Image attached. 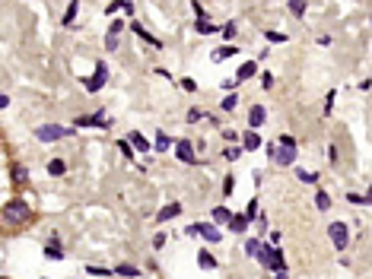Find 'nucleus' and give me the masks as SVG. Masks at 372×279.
Here are the masks:
<instances>
[{
	"mask_svg": "<svg viewBox=\"0 0 372 279\" xmlns=\"http://www.w3.org/2000/svg\"><path fill=\"white\" fill-rule=\"evenodd\" d=\"M121 32H124V19H115L109 26V35H121Z\"/></svg>",
	"mask_w": 372,
	"mask_h": 279,
	"instance_id": "nucleus-42",
	"label": "nucleus"
},
{
	"mask_svg": "<svg viewBox=\"0 0 372 279\" xmlns=\"http://www.w3.org/2000/svg\"><path fill=\"white\" fill-rule=\"evenodd\" d=\"M130 32H137V35H140V38H143V42H147V45H153V48H162V42H159V38H153V35H150L147 29H143V26H140V22H130Z\"/></svg>",
	"mask_w": 372,
	"mask_h": 279,
	"instance_id": "nucleus-17",
	"label": "nucleus"
},
{
	"mask_svg": "<svg viewBox=\"0 0 372 279\" xmlns=\"http://www.w3.org/2000/svg\"><path fill=\"white\" fill-rule=\"evenodd\" d=\"M13 178L19 181V184H26V181H29V172H26V165H16V168H13Z\"/></svg>",
	"mask_w": 372,
	"mask_h": 279,
	"instance_id": "nucleus-37",
	"label": "nucleus"
},
{
	"mask_svg": "<svg viewBox=\"0 0 372 279\" xmlns=\"http://www.w3.org/2000/svg\"><path fill=\"white\" fill-rule=\"evenodd\" d=\"M270 162H277L280 168H290L296 162V137H290V133H283V137L277 140V149H274Z\"/></svg>",
	"mask_w": 372,
	"mask_h": 279,
	"instance_id": "nucleus-2",
	"label": "nucleus"
},
{
	"mask_svg": "<svg viewBox=\"0 0 372 279\" xmlns=\"http://www.w3.org/2000/svg\"><path fill=\"white\" fill-rule=\"evenodd\" d=\"M165 241H169V238H165V235L159 232V235H156V238H153V248H156V251H162V248H165Z\"/></svg>",
	"mask_w": 372,
	"mask_h": 279,
	"instance_id": "nucleus-44",
	"label": "nucleus"
},
{
	"mask_svg": "<svg viewBox=\"0 0 372 279\" xmlns=\"http://www.w3.org/2000/svg\"><path fill=\"white\" fill-rule=\"evenodd\" d=\"M242 152H245V149H242V143H239V146L232 143V146H226V149H223V155H226V159H229V162H235V159H239V155H242Z\"/></svg>",
	"mask_w": 372,
	"mask_h": 279,
	"instance_id": "nucleus-30",
	"label": "nucleus"
},
{
	"mask_svg": "<svg viewBox=\"0 0 372 279\" xmlns=\"http://www.w3.org/2000/svg\"><path fill=\"white\" fill-rule=\"evenodd\" d=\"M235 54H239V48H235V45H223V48H217V51H210V60H217V64H220V60L235 57Z\"/></svg>",
	"mask_w": 372,
	"mask_h": 279,
	"instance_id": "nucleus-15",
	"label": "nucleus"
},
{
	"mask_svg": "<svg viewBox=\"0 0 372 279\" xmlns=\"http://www.w3.org/2000/svg\"><path fill=\"white\" fill-rule=\"evenodd\" d=\"M235 86H239L235 76H232V79H223V89H226V92H235Z\"/></svg>",
	"mask_w": 372,
	"mask_h": 279,
	"instance_id": "nucleus-46",
	"label": "nucleus"
},
{
	"mask_svg": "<svg viewBox=\"0 0 372 279\" xmlns=\"http://www.w3.org/2000/svg\"><path fill=\"white\" fill-rule=\"evenodd\" d=\"M194 32H200V35H213V32H217V26H213V22H194Z\"/></svg>",
	"mask_w": 372,
	"mask_h": 279,
	"instance_id": "nucleus-32",
	"label": "nucleus"
},
{
	"mask_svg": "<svg viewBox=\"0 0 372 279\" xmlns=\"http://www.w3.org/2000/svg\"><path fill=\"white\" fill-rule=\"evenodd\" d=\"M153 149H156V152H169V149H172V137H165V133H156Z\"/></svg>",
	"mask_w": 372,
	"mask_h": 279,
	"instance_id": "nucleus-21",
	"label": "nucleus"
},
{
	"mask_svg": "<svg viewBox=\"0 0 372 279\" xmlns=\"http://www.w3.org/2000/svg\"><path fill=\"white\" fill-rule=\"evenodd\" d=\"M223 140H226V146H232V143H242V133L232 127H223Z\"/></svg>",
	"mask_w": 372,
	"mask_h": 279,
	"instance_id": "nucleus-27",
	"label": "nucleus"
},
{
	"mask_svg": "<svg viewBox=\"0 0 372 279\" xmlns=\"http://www.w3.org/2000/svg\"><path fill=\"white\" fill-rule=\"evenodd\" d=\"M261 248H264V241H261V238H245V254H248V257H258Z\"/></svg>",
	"mask_w": 372,
	"mask_h": 279,
	"instance_id": "nucleus-24",
	"label": "nucleus"
},
{
	"mask_svg": "<svg viewBox=\"0 0 372 279\" xmlns=\"http://www.w3.org/2000/svg\"><path fill=\"white\" fill-rule=\"evenodd\" d=\"M32 222V206L22 200V197H13L4 203V225L7 228H22Z\"/></svg>",
	"mask_w": 372,
	"mask_h": 279,
	"instance_id": "nucleus-1",
	"label": "nucleus"
},
{
	"mask_svg": "<svg viewBox=\"0 0 372 279\" xmlns=\"http://www.w3.org/2000/svg\"><path fill=\"white\" fill-rule=\"evenodd\" d=\"M143 270L140 266H134V263H121V266H115V276H127V279H137Z\"/></svg>",
	"mask_w": 372,
	"mask_h": 279,
	"instance_id": "nucleus-20",
	"label": "nucleus"
},
{
	"mask_svg": "<svg viewBox=\"0 0 372 279\" xmlns=\"http://www.w3.org/2000/svg\"><path fill=\"white\" fill-rule=\"evenodd\" d=\"M366 203H372V187H369V193H366Z\"/></svg>",
	"mask_w": 372,
	"mask_h": 279,
	"instance_id": "nucleus-50",
	"label": "nucleus"
},
{
	"mask_svg": "<svg viewBox=\"0 0 372 279\" xmlns=\"http://www.w3.org/2000/svg\"><path fill=\"white\" fill-rule=\"evenodd\" d=\"M175 159H178V162H185V165H197L194 143H191V140H175Z\"/></svg>",
	"mask_w": 372,
	"mask_h": 279,
	"instance_id": "nucleus-6",
	"label": "nucleus"
},
{
	"mask_svg": "<svg viewBox=\"0 0 372 279\" xmlns=\"http://www.w3.org/2000/svg\"><path fill=\"white\" fill-rule=\"evenodd\" d=\"M70 127H57V124H42L39 130H35V137H39L42 143H57V140H67L70 137Z\"/></svg>",
	"mask_w": 372,
	"mask_h": 279,
	"instance_id": "nucleus-3",
	"label": "nucleus"
},
{
	"mask_svg": "<svg viewBox=\"0 0 372 279\" xmlns=\"http://www.w3.org/2000/svg\"><path fill=\"white\" fill-rule=\"evenodd\" d=\"M264 146V140L258 137V133L255 130H248V133H242V149L245 152H255V149H261Z\"/></svg>",
	"mask_w": 372,
	"mask_h": 279,
	"instance_id": "nucleus-12",
	"label": "nucleus"
},
{
	"mask_svg": "<svg viewBox=\"0 0 372 279\" xmlns=\"http://www.w3.org/2000/svg\"><path fill=\"white\" fill-rule=\"evenodd\" d=\"M197 266L200 270H217V257L210 251H197Z\"/></svg>",
	"mask_w": 372,
	"mask_h": 279,
	"instance_id": "nucleus-18",
	"label": "nucleus"
},
{
	"mask_svg": "<svg viewBox=\"0 0 372 279\" xmlns=\"http://www.w3.org/2000/svg\"><path fill=\"white\" fill-rule=\"evenodd\" d=\"M178 86H182V92H197V83L191 79V76H185V79H178Z\"/></svg>",
	"mask_w": 372,
	"mask_h": 279,
	"instance_id": "nucleus-36",
	"label": "nucleus"
},
{
	"mask_svg": "<svg viewBox=\"0 0 372 279\" xmlns=\"http://www.w3.org/2000/svg\"><path fill=\"white\" fill-rule=\"evenodd\" d=\"M77 13H80V0H70V4H67V10H64V26H74Z\"/></svg>",
	"mask_w": 372,
	"mask_h": 279,
	"instance_id": "nucleus-22",
	"label": "nucleus"
},
{
	"mask_svg": "<svg viewBox=\"0 0 372 279\" xmlns=\"http://www.w3.org/2000/svg\"><path fill=\"white\" fill-rule=\"evenodd\" d=\"M118 149H121V155H124V159H130V155L137 152L134 146H130V140H118Z\"/></svg>",
	"mask_w": 372,
	"mask_h": 279,
	"instance_id": "nucleus-33",
	"label": "nucleus"
},
{
	"mask_svg": "<svg viewBox=\"0 0 372 279\" xmlns=\"http://www.w3.org/2000/svg\"><path fill=\"white\" fill-rule=\"evenodd\" d=\"M315 206L321 213H328L331 210V197H328V190H315Z\"/></svg>",
	"mask_w": 372,
	"mask_h": 279,
	"instance_id": "nucleus-26",
	"label": "nucleus"
},
{
	"mask_svg": "<svg viewBox=\"0 0 372 279\" xmlns=\"http://www.w3.org/2000/svg\"><path fill=\"white\" fill-rule=\"evenodd\" d=\"M347 203H366V197H363V193H353V190H350V193H347Z\"/></svg>",
	"mask_w": 372,
	"mask_h": 279,
	"instance_id": "nucleus-45",
	"label": "nucleus"
},
{
	"mask_svg": "<svg viewBox=\"0 0 372 279\" xmlns=\"http://www.w3.org/2000/svg\"><path fill=\"white\" fill-rule=\"evenodd\" d=\"M121 10H124V16H134V4L130 0H121Z\"/></svg>",
	"mask_w": 372,
	"mask_h": 279,
	"instance_id": "nucleus-47",
	"label": "nucleus"
},
{
	"mask_svg": "<svg viewBox=\"0 0 372 279\" xmlns=\"http://www.w3.org/2000/svg\"><path fill=\"white\" fill-rule=\"evenodd\" d=\"M197 235L207 241V245H220L223 241V232H220L217 222H197Z\"/></svg>",
	"mask_w": 372,
	"mask_h": 279,
	"instance_id": "nucleus-7",
	"label": "nucleus"
},
{
	"mask_svg": "<svg viewBox=\"0 0 372 279\" xmlns=\"http://www.w3.org/2000/svg\"><path fill=\"white\" fill-rule=\"evenodd\" d=\"M255 73H258V64H255V60H248V64H242V67L235 70V79H239V83H245V79H251Z\"/></svg>",
	"mask_w": 372,
	"mask_h": 279,
	"instance_id": "nucleus-16",
	"label": "nucleus"
},
{
	"mask_svg": "<svg viewBox=\"0 0 372 279\" xmlns=\"http://www.w3.org/2000/svg\"><path fill=\"white\" fill-rule=\"evenodd\" d=\"M306 10H309V0H290V13H293V16H299V19H302V13H306Z\"/></svg>",
	"mask_w": 372,
	"mask_h": 279,
	"instance_id": "nucleus-28",
	"label": "nucleus"
},
{
	"mask_svg": "<svg viewBox=\"0 0 372 279\" xmlns=\"http://www.w3.org/2000/svg\"><path fill=\"white\" fill-rule=\"evenodd\" d=\"M105 79H109V64H105V60H99V64H95V70H92V76L83 79V86H86V92L95 95V92L105 86Z\"/></svg>",
	"mask_w": 372,
	"mask_h": 279,
	"instance_id": "nucleus-4",
	"label": "nucleus"
},
{
	"mask_svg": "<svg viewBox=\"0 0 372 279\" xmlns=\"http://www.w3.org/2000/svg\"><path fill=\"white\" fill-rule=\"evenodd\" d=\"M45 257H51V260H61L64 257V248H61V241H57V235L51 238V245H45Z\"/></svg>",
	"mask_w": 372,
	"mask_h": 279,
	"instance_id": "nucleus-19",
	"label": "nucleus"
},
{
	"mask_svg": "<svg viewBox=\"0 0 372 279\" xmlns=\"http://www.w3.org/2000/svg\"><path fill=\"white\" fill-rule=\"evenodd\" d=\"M86 273L89 276H112L115 270H105V266H86Z\"/></svg>",
	"mask_w": 372,
	"mask_h": 279,
	"instance_id": "nucleus-40",
	"label": "nucleus"
},
{
	"mask_svg": "<svg viewBox=\"0 0 372 279\" xmlns=\"http://www.w3.org/2000/svg\"><path fill=\"white\" fill-rule=\"evenodd\" d=\"M248 222H251V219H248V216L242 213V216H232V222H229V225H226V228H229V232H232V235H245V228H248Z\"/></svg>",
	"mask_w": 372,
	"mask_h": 279,
	"instance_id": "nucleus-14",
	"label": "nucleus"
},
{
	"mask_svg": "<svg viewBox=\"0 0 372 279\" xmlns=\"http://www.w3.org/2000/svg\"><path fill=\"white\" fill-rule=\"evenodd\" d=\"M328 238H331V245L337 251H344L347 245H350V228H347L344 222H331L328 225Z\"/></svg>",
	"mask_w": 372,
	"mask_h": 279,
	"instance_id": "nucleus-5",
	"label": "nucleus"
},
{
	"mask_svg": "<svg viewBox=\"0 0 372 279\" xmlns=\"http://www.w3.org/2000/svg\"><path fill=\"white\" fill-rule=\"evenodd\" d=\"M178 216H182V203H169V206H162V210H159L156 222H172V219H178Z\"/></svg>",
	"mask_w": 372,
	"mask_h": 279,
	"instance_id": "nucleus-11",
	"label": "nucleus"
},
{
	"mask_svg": "<svg viewBox=\"0 0 372 279\" xmlns=\"http://www.w3.org/2000/svg\"><path fill=\"white\" fill-rule=\"evenodd\" d=\"M127 140H130V146H134L137 152H150V140L143 137L140 130H130V133H127Z\"/></svg>",
	"mask_w": 372,
	"mask_h": 279,
	"instance_id": "nucleus-13",
	"label": "nucleus"
},
{
	"mask_svg": "<svg viewBox=\"0 0 372 279\" xmlns=\"http://www.w3.org/2000/svg\"><path fill=\"white\" fill-rule=\"evenodd\" d=\"M296 178L306 181V184H315V181H318V175L315 172H306V168H296Z\"/></svg>",
	"mask_w": 372,
	"mask_h": 279,
	"instance_id": "nucleus-31",
	"label": "nucleus"
},
{
	"mask_svg": "<svg viewBox=\"0 0 372 279\" xmlns=\"http://www.w3.org/2000/svg\"><path fill=\"white\" fill-rule=\"evenodd\" d=\"M277 279H286V270H280V273H277Z\"/></svg>",
	"mask_w": 372,
	"mask_h": 279,
	"instance_id": "nucleus-51",
	"label": "nucleus"
},
{
	"mask_svg": "<svg viewBox=\"0 0 372 279\" xmlns=\"http://www.w3.org/2000/svg\"><path fill=\"white\" fill-rule=\"evenodd\" d=\"M74 124L77 127H112V117H105V111H95V114H86V117H77Z\"/></svg>",
	"mask_w": 372,
	"mask_h": 279,
	"instance_id": "nucleus-8",
	"label": "nucleus"
},
{
	"mask_svg": "<svg viewBox=\"0 0 372 279\" xmlns=\"http://www.w3.org/2000/svg\"><path fill=\"white\" fill-rule=\"evenodd\" d=\"M207 117V111H200V108H191L188 111V124H197V121H204Z\"/></svg>",
	"mask_w": 372,
	"mask_h": 279,
	"instance_id": "nucleus-35",
	"label": "nucleus"
},
{
	"mask_svg": "<svg viewBox=\"0 0 372 279\" xmlns=\"http://www.w3.org/2000/svg\"><path fill=\"white\" fill-rule=\"evenodd\" d=\"M121 42H118V35H105V51H118Z\"/></svg>",
	"mask_w": 372,
	"mask_h": 279,
	"instance_id": "nucleus-38",
	"label": "nucleus"
},
{
	"mask_svg": "<svg viewBox=\"0 0 372 279\" xmlns=\"http://www.w3.org/2000/svg\"><path fill=\"white\" fill-rule=\"evenodd\" d=\"M264 121H267V111H264V105H251L248 108V127L255 130V127H261Z\"/></svg>",
	"mask_w": 372,
	"mask_h": 279,
	"instance_id": "nucleus-10",
	"label": "nucleus"
},
{
	"mask_svg": "<svg viewBox=\"0 0 372 279\" xmlns=\"http://www.w3.org/2000/svg\"><path fill=\"white\" fill-rule=\"evenodd\" d=\"M235 105H239V95H235V92H229V95H223V102H220V111H223V114H229Z\"/></svg>",
	"mask_w": 372,
	"mask_h": 279,
	"instance_id": "nucleus-25",
	"label": "nucleus"
},
{
	"mask_svg": "<svg viewBox=\"0 0 372 279\" xmlns=\"http://www.w3.org/2000/svg\"><path fill=\"white\" fill-rule=\"evenodd\" d=\"M280 238H283V235H280V228H274V232L267 235V245H274V248H277V245H280Z\"/></svg>",
	"mask_w": 372,
	"mask_h": 279,
	"instance_id": "nucleus-43",
	"label": "nucleus"
},
{
	"mask_svg": "<svg viewBox=\"0 0 372 279\" xmlns=\"http://www.w3.org/2000/svg\"><path fill=\"white\" fill-rule=\"evenodd\" d=\"M245 216H248V219H258V200L255 197L245 203Z\"/></svg>",
	"mask_w": 372,
	"mask_h": 279,
	"instance_id": "nucleus-34",
	"label": "nucleus"
},
{
	"mask_svg": "<svg viewBox=\"0 0 372 279\" xmlns=\"http://www.w3.org/2000/svg\"><path fill=\"white\" fill-rule=\"evenodd\" d=\"M232 187H235V178H232V175H226V178H223V193H226V197L232 193Z\"/></svg>",
	"mask_w": 372,
	"mask_h": 279,
	"instance_id": "nucleus-41",
	"label": "nucleus"
},
{
	"mask_svg": "<svg viewBox=\"0 0 372 279\" xmlns=\"http://www.w3.org/2000/svg\"><path fill=\"white\" fill-rule=\"evenodd\" d=\"M232 210L229 206H213V213H210V222H217V225H229L232 222Z\"/></svg>",
	"mask_w": 372,
	"mask_h": 279,
	"instance_id": "nucleus-9",
	"label": "nucleus"
},
{
	"mask_svg": "<svg viewBox=\"0 0 372 279\" xmlns=\"http://www.w3.org/2000/svg\"><path fill=\"white\" fill-rule=\"evenodd\" d=\"M261 86H264V89H274V76L264 73V76H261Z\"/></svg>",
	"mask_w": 372,
	"mask_h": 279,
	"instance_id": "nucleus-48",
	"label": "nucleus"
},
{
	"mask_svg": "<svg viewBox=\"0 0 372 279\" xmlns=\"http://www.w3.org/2000/svg\"><path fill=\"white\" fill-rule=\"evenodd\" d=\"M264 38H267L270 45H283V42H290L283 32H274V29H267V32H264Z\"/></svg>",
	"mask_w": 372,
	"mask_h": 279,
	"instance_id": "nucleus-29",
	"label": "nucleus"
},
{
	"mask_svg": "<svg viewBox=\"0 0 372 279\" xmlns=\"http://www.w3.org/2000/svg\"><path fill=\"white\" fill-rule=\"evenodd\" d=\"M45 168H48V175H54V178H61V175L67 172V162H64V159H51V162H48Z\"/></svg>",
	"mask_w": 372,
	"mask_h": 279,
	"instance_id": "nucleus-23",
	"label": "nucleus"
},
{
	"mask_svg": "<svg viewBox=\"0 0 372 279\" xmlns=\"http://www.w3.org/2000/svg\"><path fill=\"white\" fill-rule=\"evenodd\" d=\"M220 32H223V38H235V32H239V26H235V22H226V26H223Z\"/></svg>",
	"mask_w": 372,
	"mask_h": 279,
	"instance_id": "nucleus-39",
	"label": "nucleus"
},
{
	"mask_svg": "<svg viewBox=\"0 0 372 279\" xmlns=\"http://www.w3.org/2000/svg\"><path fill=\"white\" fill-rule=\"evenodd\" d=\"M331 108H334V92H328V99H325V114H331Z\"/></svg>",
	"mask_w": 372,
	"mask_h": 279,
	"instance_id": "nucleus-49",
	"label": "nucleus"
}]
</instances>
